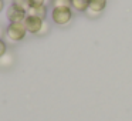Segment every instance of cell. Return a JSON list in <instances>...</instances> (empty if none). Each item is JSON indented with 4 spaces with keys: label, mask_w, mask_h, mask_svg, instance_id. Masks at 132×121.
Returning <instances> with one entry per match:
<instances>
[{
    "label": "cell",
    "mask_w": 132,
    "mask_h": 121,
    "mask_svg": "<svg viewBox=\"0 0 132 121\" xmlns=\"http://www.w3.org/2000/svg\"><path fill=\"white\" fill-rule=\"evenodd\" d=\"M12 2H13V0H12Z\"/></svg>",
    "instance_id": "cell-17"
},
{
    "label": "cell",
    "mask_w": 132,
    "mask_h": 121,
    "mask_svg": "<svg viewBox=\"0 0 132 121\" xmlns=\"http://www.w3.org/2000/svg\"><path fill=\"white\" fill-rule=\"evenodd\" d=\"M48 30H50V26H48V23L44 20V21H43V26H41V30L37 33V36H44V34H47V33H48Z\"/></svg>",
    "instance_id": "cell-12"
},
{
    "label": "cell",
    "mask_w": 132,
    "mask_h": 121,
    "mask_svg": "<svg viewBox=\"0 0 132 121\" xmlns=\"http://www.w3.org/2000/svg\"><path fill=\"white\" fill-rule=\"evenodd\" d=\"M87 16H89V17H98V16L101 14V12H95V10H92V9H87Z\"/></svg>",
    "instance_id": "cell-14"
},
{
    "label": "cell",
    "mask_w": 132,
    "mask_h": 121,
    "mask_svg": "<svg viewBox=\"0 0 132 121\" xmlns=\"http://www.w3.org/2000/svg\"><path fill=\"white\" fill-rule=\"evenodd\" d=\"M54 7H70L71 9V0H53Z\"/></svg>",
    "instance_id": "cell-9"
},
{
    "label": "cell",
    "mask_w": 132,
    "mask_h": 121,
    "mask_svg": "<svg viewBox=\"0 0 132 121\" xmlns=\"http://www.w3.org/2000/svg\"><path fill=\"white\" fill-rule=\"evenodd\" d=\"M7 53V47H6V43L3 40H0V57H3L4 54Z\"/></svg>",
    "instance_id": "cell-13"
},
{
    "label": "cell",
    "mask_w": 132,
    "mask_h": 121,
    "mask_svg": "<svg viewBox=\"0 0 132 121\" xmlns=\"http://www.w3.org/2000/svg\"><path fill=\"white\" fill-rule=\"evenodd\" d=\"M26 16H27V12H24L23 9L14 6V4H12V6L7 9V19H9L12 23H23Z\"/></svg>",
    "instance_id": "cell-3"
},
{
    "label": "cell",
    "mask_w": 132,
    "mask_h": 121,
    "mask_svg": "<svg viewBox=\"0 0 132 121\" xmlns=\"http://www.w3.org/2000/svg\"><path fill=\"white\" fill-rule=\"evenodd\" d=\"M13 4L17 7H20V9H23L24 12H27L29 10V0H13Z\"/></svg>",
    "instance_id": "cell-10"
},
{
    "label": "cell",
    "mask_w": 132,
    "mask_h": 121,
    "mask_svg": "<svg viewBox=\"0 0 132 121\" xmlns=\"http://www.w3.org/2000/svg\"><path fill=\"white\" fill-rule=\"evenodd\" d=\"M53 21L58 26H64L67 24L72 17V13H71V9L70 7H54L53 9Z\"/></svg>",
    "instance_id": "cell-1"
},
{
    "label": "cell",
    "mask_w": 132,
    "mask_h": 121,
    "mask_svg": "<svg viewBox=\"0 0 132 121\" xmlns=\"http://www.w3.org/2000/svg\"><path fill=\"white\" fill-rule=\"evenodd\" d=\"M26 33H27V29L24 26V23H12L9 24V27L6 30V36L12 41L23 40L26 37Z\"/></svg>",
    "instance_id": "cell-2"
},
{
    "label": "cell",
    "mask_w": 132,
    "mask_h": 121,
    "mask_svg": "<svg viewBox=\"0 0 132 121\" xmlns=\"http://www.w3.org/2000/svg\"><path fill=\"white\" fill-rule=\"evenodd\" d=\"M71 7L77 12H87L89 7V0H71Z\"/></svg>",
    "instance_id": "cell-6"
},
{
    "label": "cell",
    "mask_w": 132,
    "mask_h": 121,
    "mask_svg": "<svg viewBox=\"0 0 132 121\" xmlns=\"http://www.w3.org/2000/svg\"><path fill=\"white\" fill-rule=\"evenodd\" d=\"M106 6V0H89V9L95 12H102Z\"/></svg>",
    "instance_id": "cell-7"
},
{
    "label": "cell",
    "mask_w": 132,
    "mask_h": 121,
    "mask_svg": "<svg viewBox=\"0 0 132 121\" xmlns=\"http://www.w3.org/2000/svg\"><path fill=\"white\" fill-rule=\"evenodd\" d=\"M27 14L29 16H36V17L44 20L47 16V7L46 6H38V7H29L27 10Z\"/></svg>",
    "instance_id": "cell-5"
},
{
    "label": "cell",
    "mask_w": 132,
    "mask_h": 121,
    "mask_svg": "<svg viewBox=\"0 0 132 121\" xmlns=\"http://www.w3.org/2000/svg\"><path fill=\"white\" fill-rule=\"evenodd\" d=\"M3 7H4V2H3V0H0V12L3 10Z\"/></svg>",
    "instance_id": "cell-16"
},
{
    "label": "cell",
    "mask_w": 132,
    "mask_h": 121,
    "mask_svg": "<svg viewBox=\"0 0 132 121\" xmlns=\"http://www.w3.org/2000/svg\"><path fill=\"white\" fill-rule=\"evenodd\" d=\"M43 21H44V20H41V19L36 17V16H29V14H27L23 23H24V26H26L27 32L33 33V34H37V33L41 30Z\"/></svg>",
    "instance_id": "cell-4"
},
{
    "label": "cell",
    "mask_w": 132,
    "mask_h": 121,
    "mask_svg": "<svg viewBox=\"0 0 132 121\" xmlns=\"http://www.w3.org/2000/svg\"><path fill=\"white\" fill-rule=\"evenodd\" d=\"M3 36H6V32H4V29L2 27V24H0V40H2V37Z\"/></svg>",
    "instance_id": "cell-15"
},
{
    "label": "cell",
    "mask_w": 132,
    "mask_h": 121,
    "mask_svg": "<svg viewBox=\"0 0 132 121\" xmlns=\"http://www.w3.org/2000/svg\"><path fill=\"white\" fill-rule=\"evenodd\" d=\"M12 64H13V54H12V53L7 51L3 57H0V67L7 69V67H10Z\"/></svg>",
    "instance_id": "cell-8"
},
{
    "label": "cell",
    "mask_w": 132,
    "mask_h": 121,
    "mask_svg": "<svg viewBox=\"0 0 132 121\" xmlns=\"http://www.w3.org/2000/svg\"><path fill=\"white\" fill-rule=\"evenodd\" d=\"M47 0H29L30 7H38V6H46Z\"/></svg>",
    "instance_id": "cell-11"
}]
</instances>
